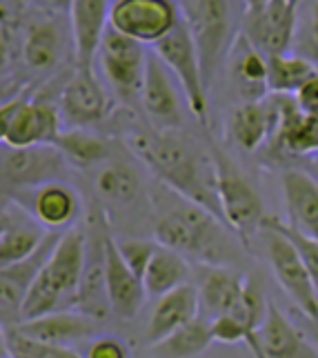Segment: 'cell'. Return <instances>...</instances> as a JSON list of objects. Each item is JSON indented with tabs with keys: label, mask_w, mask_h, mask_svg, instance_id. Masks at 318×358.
Returning a JSON list of instances; mask_svg holds the SVG:
<instances>
[{
	"label": "cell",
	"mask_w": 318,
	"mask_h": 358,
	"mask_svg": "<svg viewBox=\"0 0 318 358\" xmlns=\"http://www.w3.org/2000/svg\"><path fill=\"white\" fill-rule=\"evenodd\" d=\"M294 103L303 114L318 118V71L301 85L298 92L294 94Z\"/></svg>",
	"instance_id": "40"
},
{
	"label": "cell",
	"mask_w": 318,
	"mask_h": 358,
	"mask_svg": "<svg viewBox=\"0 0 318 358\" xmlns=\"http://www.w3.org/2000/svg\"><path fill=\"white\" fill-rule=\"evenodd\" d=\"M243 289H245V280L238 274L225 267L212 265L201 280L198 301L212 316L227 314L234 310V305L243 296Z\"/></svg>",
	"instance_id": "30"
},
{
	"label": "cell",
	"mask_w": 318,
	"mask_h": 358,
	"mask_svg": "<svg viewBox=\"0 0 318 358\" xmlns=\"http://www.w3.org/2000/svg\"><path fill=\"white\" fill-rule=\"evenodd\" d=\"M291 3H296V5H298V3H301V0H291Z\"/></svg>",
	"instance_id": "50"
},
{
	"label": "cell",
	"mask_w": 318,
	"mask_h": 358,
	"mask_svg": "<svg viewBox=\"0 0 318 358\" xmlns=\"http://www.w3.org/2000/svg\"><path fill=\"white\" fill-rule=\"evenodd\" d=\"M11 58V22L0 18V71L9 65Z\"/></svg>",
	"instance_id": "42"
},
{
	"label": "cell",
	"mask_w": 318,
	"mask_h": 358,
	"mask_svg": "<svg viewBox=\"0 0 318 358\" xmlns=\"http://www.w3.org/2000/svg\"><path fill=\"white\" fill-rule=\"evenodd\" d=\"M45 14H56V16H67L69 14V7H71V0H34Z\"/></svg>",
	"instance_id": "45"
},
{
	"label": "cell",
	"mask_w": 318,
	"mask_h": 358,
	"mask_svg": "<svg viewBox=\"0 0 318 358\" xmlns=\"http://www.w3.org/2000/svg\"><path fill=\"white\" fill-rule=\"evenodd\" d=\"M85 261L87 236L76 227L60 231L24 296L22 320L76 307Z\"/></svg>",
	"instance_id": "2"
},
{
	"label": "cell",
	"mask_w": 318,
	"mask_h": 358,
	"mask_svg": "<svg viewBox=\"0 0 318 358\" xmlns=\"http://www.w3.org/2000/svg\"><path fill=\"white\" fill-rule=\"evenodd\" d=\"M103 261H105V289L109 301V312L118 318H133L145 303V287L140 276L122 258L114 236L103 234Z\"/></svg>",
	"instance_id": "13"
},
{
	"label": "cell",
	"mask_w": 318,
	"mask_h": 358,
	"mask_svg": "<svg viewBox=\"0 0 318 358\" xmlns=\"http://www.w3.org/2000/svg\"><path fill=\"white\" fill-rule=\"evenodd\" d=\"M60 116L71 127H89L109 116L112 101L105 85L96 76L94 65L78 67L60 92Z\"/></svg>",
	"instance_id": "11"
},
{
	"label": "cell",
	"mask_w": 318,
	"mask_h": 358,
	"mask_svg": "<svg viewBox=\"0 0 318 358\" xmlns=\"http://www.w3.org/2000/svg\"><path fill=\"white\" fill-rule=\"evenodd\" d=\"M154 54L163 60V65L171 71L174 80L180 85L185 103L189 112L198 118L207 120V80L203 63L198 56V47L189 31V24L185 14L178 20V24L161 41L154 43Z\"/></svg>",
	"instance_id": "6"
},
{
	"label": "cell",
	"mask_w": 318,
	"mask_h": 358,
	"mask_svg": "<svg viewBox=\"0 0 318 358\" xmlns=\"http://www.w3.org/2000/svg\"><path fill=\"white\" fill-rule=\"evenodd\" d=\"M5 345L9 356L20 358H73L78 352L73 348H58V345L45 343L36 336L24 334L18 325L5 327Z\"/></svg>",
	"instance_id": "35"
},
{
	"label": "cell",
	"mask_w": 318,
	"mask_h": 358,
	"mask_svg": "<svg viewBox=\"0 0 318 358\" xmlns=\"http://www.w3.org/2000/svg\"><path fill=\"white\" fill-rule=\"evenodd\" d=\"M318 69L294 52L267 56V92L280 96H294L301 85L312 78Z\"/></svg>",
	"instance_id": "32"
},
{
	"label": "cell",
	"mask_w": 318,
	"mask_h": 358,
	"mask_svg": "<svg viewBox=\"0 0 318 358\" xmlns=\"http://www.w3.org/2000/svg\"><path fill=\"white\" fill-rule=\"evenodd\" d=\"M189 278V263L180 252L158 243L154 256L143 271V287L150 296H163L171 289L185 285Z\"/></svg>",
	"instance_id": "28"
},
{
	"label": "cell",
	"mask_w": 318,
	"mask_h": 358,
	"mask_svg": "<svg viewBox=\"0 0 318 358\" xmlns=\"http://www.w3.org/2000/svg\"><path fill=\"white\" fill-rule=\"evenodd\" d=\"M263 227H274V229H278V231H283L285 236L294 243V247H296V252H298V256H301L303 265L308 267L310 276H312V280H314V285H316V289H318V241H314V238H310V236H305V234H301V231H296V229H291L287 223H283V220H278V218H274V216H267V218H265V223H263Z\"/></svg>",
	"instance_id": "37"
},
{
	"label": "cell",
	"mask_w": 318,
	"mask_h": 358,
	"mask_svg": "<svg viewBox=\"0 0 318 358\" xmlns=\"http://www.w3.org/2000/svg\"><path fill=\"white\" fill-rule=\"evenodd\" d=\"M94 320L92 316L82 312L60 310L52 314H43L36 318H24L16 323L24 334L36 336L45 343L58 345V348H71L73 343H80L85 338L94 336Z\"/></svg>",
	"instance_id": "25"
},
{
	"label": "cell",
	"mask_w": 318,
	"mask_h": 358,
	"mask_svg": "<svg viewBox=\"0 0 318 358\" xmlns=\"http://www.w3.org/2000/svg\"><path fill=\"white\" fill-rule=\"evenodd\" d=\"M189 31L198 47L205 80L210 83L220 56L231 43V7L229 0H191L185 14Z\"/></svg>",
	"instance_id": "10"
},
{
	"label": "cell",
	"mask_w": 318,
	"mask_h": 358,
	"mask_svg": "<svg viewBox=\"0 0 318 358\" xmlns=\"http://www.w3.org/2000/svg\"><path fill=\"white\" fill-rule=\"evenodd\" d=\"M76 307L92 318H103L109 314V301L105 289V261H103V234L98 238H87V261H85L78 303Z\"/></svg>",
	"instance_id": "27"
},
{
	"label": "cell",
	"mask_w": 318,
	"mask_h": 358,
	"mask_svg": "<svg viewBox=\"0 0 318 358\" xmlns=\"http://www.w3.org/2000/svg\"><path fill=\"white\" fill-rule=\"evenodd\" d=\"M67 163L54 145H29L0 150V207L16 203L45 182L63 180Z\"/></svg>",
	"instance_id": "4"
},
{
	"label": "cell",
	"mask_w": 318,
	"mask_h": 358,
	"mask_svg": "<svg viewBox=\"0 0 318 358\" xmlns=\"http://www.w3.org/2000/svg\"><path fill=\"white\" fill-rule=\"evenodd\" d=\"M24 87H27V83L24 80H18V78H3L0 80V105L7 103L9 98H14L16 94H20Z\"/></svg>",
	"instance_id": "44"
},
{
	"label": "cell",
	"mask_w": 318,
	"mask_h": 358,
	"mask_svg": "<svg viewBox=\"0 0 318 358\" xmlns=\"http://www.w3.org/2000/svg\"><path fill=\"white\" fill-rule=\"evenodd\" d=\"M272 145L285 156H318V118L303 114L294 96H280V116Z\"/></svg>",
	"instance_id": "21"
},
{
	"label": "cell",
	"mask_w": 318,
	"mask_h": 358,
	"mask_svg": "<svg viewBox=\"0 0 318 358\" xmlns=\"http://www.w3.org/2000/svg\"><path fill=\"white\" fill-rule=\"evenodd\" d=\"M243 3H245V9H247V11H256V9L265 7L269 0H243Z\"/></svg>",
	"instance_id": "46"
},
{
	"label": "cell",
	"mask_w": 318,
	"mask_h": 358,
	"mask_svg": "<svg viewBox=\"0 0 318 358\" xmlns=\"http://www.w3.org/2000/svg\"><path fill=\"white\" fill-rule=\"evenodd\" d=\"M296 9L291 0H269L256 11L245 16V36L261 49L265 56L291 52L294 31H296Z\"/></svg>",
	"instance_id": "12"
},
{
	"label": "cell",
	"mask_w": 318,
	"mask_h": 358,
	"mask_svg": "<svg viewBox=\"0 0 318 358\" xmlns=\"http://www.w3.org/2000/svg\"><path fill=\"white\" fill-rule=\"evenodd\" d=\"M298 7H303V16H298L296 9V31H294L291 52L318 69V0H301Z\"/></svg>",
	"instance_id": "36"
},
{
	"label": "cell",
	"mask_w": 318,
	"mask_h": 358,
	"mask_svg": "<svg viewBox=\"0 0 318 358\" xmlns=\"http://www.w3.org/2000/svg\"><path fill=\"white\" fill-rule=\"evenodd\" d=\"M287 225L318 241V182L301 169H289L280 178Z\"/></svg>",
	"instance_id": "22"
},
{
	"label": "cell",
	"mask_w": 318,
	"mask_h": 358,
	"mask_svg": "<svg viewBox=\"0 0 318 358\" xmlns=\"http://www.w3.org/2000/svg\"><path fill=\"white\" fill-rule=\"evenodd\" d=\"M71 43V27L63 24V16L47 14L38 20L29 22L24 31L20 54L24 65L34 71L56 69L65 60Z\"/></svg>",
	"instance_id": "15"
},
{
	"label": "cell",
	"mask_w": 318,
	"mask_h": 358,
	"mask_svg": "<svg viewBox=\"0 0 318 358\" xmlns=\"http://www.w3.org/2000/svg\"><path fill=\"white\" fill-rule=\"evenodd\" d=\"M180 18L176 0H114L109 9V27L143 45L158 43Z\"/></svg>",
	"instance_id": "8"
},
{
	"label": "cell",
	"mask_w": 318,
	"mask_h": 358,
	"mask_svg": "<svg viewBox=\"0 0 318 358\" xmlns=\"http://www.w3.org/2000/svg\"><path fill=\"white\" fill-rule=\"evenodd\" d=\"M280 116V96H263L245 101L229 118V136L243 152H256L272 141Z\"/></svg>",
	"instance_id": "17"
},
{
	"label": "cell",
	"mask_w": 318,
	"mask_h": 358,
	"mask_svg": "<svg viewBox=\"0 0 318 358\" xmlns=\"http://www.w3.org/2000/svg\"><path fill=\"white\" fill-rule=\"evenodd\" d=\"M11 223V216L9 214H5V207H0V234L5 231V227Z\"/></svg>",
	"instance_id": "47"
},
{
	"label": "cell",
	"mask_w": 318,
	"mask_h": 358,
	"mask_svg": "<svg viewBox=\"0 0 318 358\" xmlns=\"http://www.w3.org/2000/svg\"><path fill=\"white\" fill-rule=\"evenodd\" d=\"M87 354H89V358H125L129 352L118 338L107 336V338H98Z\"/></svg>",
	"instance_id": "41"
},
{
	"label": "cell",
	"mask_w": 318,
	"mask_h": 358,
	"mask_svg": "<svg viewBox=\"0 0 318 358\" xmlns=\"http://www.w3.org/2000/svg\"><path fill=\"white\" fill-rule=\"evenodd\" d=\"M259 356L269 358H294V356H316L314 345L305 341V336L294 327L291 320L278 310L274 303H267L265 318L256 331Z\"/></svg>",
	"instance_id": "24"
},
{
	"label": "cell",
	"mask_w": 318,
	"mask_h": 358,
	"mask_svg": "<svg viewBox=\"0 0 318 358\" xmlns=\"http://www.w3.org/2000/svg\"><path fill=\"white\" fill-rule=\"evenodd\" d=\"M31 3L34 0H0V18L11 22L14 18H18V14H22V9Z\"/></svg>",
	"instance_id": "43"
},
{
	"label": "cell",
	"mask_w": 318,
	"mask_h": 358,
	"mask_svg": "<svg viewBox=\"0 0 318 358\" xmlns=\"http://www.w3.org/2000/svg\"><path fill=\"white\" fill-rule=\"evenodd\" d=\"M138 101L147 118L158 129H176L180 125L182 112H180V98L174 85V76H171V71L163 65V60L154 52L147 56V67H145Z\"/></svg>",
	"instance_id": "14"
},
{
	"label": "cell",
	"mask_w": 318,
	"mask_h": 358,
	"mask_svg": "<svg viewBox=\"0 0 318 358\" xmlns=\"http://www.w3.org/2000/svg\"><path fill=\"white\" fill-rule=\"evenodd\" d=\"M112 0H71L69 27L73 43V60L78 67H89L96 60L98 45L109 27Z\"/></svg>",
	"instance_id": "20"
},
{
	"label": "cell",
	"mask_w": 318,
	"mask_h": 358,
	"mask_svg": "<svg viewBox=\"0 0 318 358\" xmlns=\"http://www.w3.org/2000/svg\"><path fill=\"white\" fill-rule=\"evenodd\" d=\"M22 196H31L29 214L36 223L49 231H63L73 227L82 214V201L78 192L63 180L45 182Z\"/></svg>",
	"instance_id": "19"
},
{
	"label": "cell",
	"mask_w": 318,
	"mask_h": 358,
	"mask_svg": "<svg viewBox=\"0 0 318 358\" xmlns=\"http://www.w3.org/2000/svg\"><path fill=\"white\" fill-rule=\"evenodd\" d=\"M54 147L63 154L65 163L76 169H89L109 158V143L87 127L63 129L56 136Z\"/></svg>",
	"instance_id": "29"
},
{
	"label": "cell",
	"mask_w": 318,
	"mask_h": 358,
	"mask_svg": "<svg viewBox=\"0 0 318 358\" xmlns=\"http://www.w3.org/2000/svg\"><path fill=\"white\" fill-rule=\"evenodd\" d=\"M96 189L107 201L116 205H131L138 201L143 192V182L136 169L129 165H105L96 176Z\"/></svg>",
	"instance_id": "34"
},
{
	"label": "cell",
	"mask_w": 318,
	"mask_h": 358,
	"mask_svg": "<svg viewBox=\"0 0 318 358\" xmlns=\"http://www.w3.org/2000/svg\"><path fill=\"white\" fill-rule=\"evenodd\" d=\"M45 236H47V231H43L38 225L16 223V220L11 218V223L0 234V269L29 258L43 245Z\"/></svg>",
	"instance_id": "33"
},
{
	"label": "cell",
	"mask_w": 318,
	"mask_h": 358,
	"mask_svg": "<svg viewBox=\"0 0 318 358\" xmlns=\"http://www.w3.org/2000/svg\"><path fill=\"white\" fill-rule=\"evenodd\" d=\"M231 83L245 101L267 96V56L245 34H236L229 43Z\"/></svg>",
	"instance_id": "23"
},
{
	"label": "cell",
	"mask_w": 318,
	"mask_h": 358,
	"mask_svg": "<svg viewBox=\"0 0 318 358\" xmlns=\"http://www.w3.org/2000/svg\"><path fill=\"white\" fill-rule=\"evenodd\" d=\"M214 343L212 338V327L203 318H191L187 323H182L178 329H174L165 338L156 341L150 345V352L156 356H198L203 354L210 345Z\"/></svg>",
	"instance_id": "31"
},
{
	"label": "cell",
	"mask_w": 318,
	"mask_h": 358,
	"mask_svg": "<svg viewBox=\"0 0 318 358\" xmlns=\"http://www.w3.org/2000/svg\"><path fill=\"white\" fill-rule=\"evenodd\" d=\"M0 356H9L7 345H5V327L3 325H0Z\"/></svg>",
	"instance_id": "48"
},
{
	"label": "cell",
	"mask_w": 318,
	"mask_h": 358,
	"mask_svg": "<svg viewBox=\"0 0 318 358\" xmlns=\"http://www.w3.org/2000/svg\"><path fill=\"white\" fill-rule=\"evenodd\" d=\"M214 171H216V201L220 220L236 231V236L247 245L254 234H259L265 223V205L259 192L252 187L240 171L231 165V160L223 152H214Z\"/></svg>",
	"instance_id": "5"
},
{
	"label": "cell",
	"mask_w": 318,
	"mask_h": 358,
	"mask_svg": "<svg viewBox=\"0 0 318 358\" xmlns=\"http://www.w3.org/2000/svg\"><path fill=\"white\" fill-rule=\"evenodd\" d=\"M118 243V250L125 258V263L136 271L138 276H143V271L150 263V258L154 256L158 241H138V238H131V241H116Z\"/></svg>",
	"instance_id": "39"
},
{
	"label": "cell",
	"mask_w": 318,
	"mask_h": 358,
	"mask_svg": "<svg viewBox=\"0 0 318 358\" xmlns=\"http://www.w3.org/2000/svg\"><path fill=\"white\" fill-rule=\"evenodd\" d=\"M198 292L191 285H180L176 289H171L163 296H158V303L154 305L150 325H147V338L150 345L165 338L174 329H178L182 323L198 316Z\"/></svg>",
	"instance_id": "26"
},
{
	"label": "cell",
	"mask_w": 318,
	"mask_h": 358,
	"mask_svg": "<svg viewBox=\"0 0 318 358\" xmlns=\"http://www.w3.org/2000/svg\"><path fill=\"white\" fill-rule=\"evenodd\" d=\"M269 234L267 241V261L274 271L280 289L287 294V299L298 307L301 314L318 323V289L310 276L308 267L303 265L301 256L294 243L283 231L274 227H263Z\"/></svg>",
	"instance_id": "9"
},
{
	"label": "cell",
	"mask_w": 318,
	"mask_h": 358,
	"mask_svg": "<svg viewBox=\"0 0 318 358\" xmlns=\"http://www.w3.org/2000/svg\"><path fill=\"white\" fill-rule=\"evenodd\" d=\"M210 327H212V338H214V343H223V345L245 343L254 352V356H256V338L250 334V329L245 327L234 314L227 312V314L214 316V323H210Z\"/></svg>",
	"instance_id": "38"
},
{
	"label": "cell",
	"mask_w": 318,
	"mask_h": 358,
	"mask_svg": "<svg viewBox=\"0 0 318 358\" xmlns=\"http://www.w3.org/2000/svg\"><path fill=\"white\" fill-rule=\"evenodd\" d=\"M60 231H47L43 245L29 258L0 269V325L9 327L22 320V303L29 292L31 280L38 274L41 265L52 252Z\"/></svg>",
	"instance_id": "16"
},
{
	"label": "cell",
	"mask_w": 318,
	"mask_h": 358,
	"mask_svg": "<svg viewBox=\"0 0 318 358\" xmlns=\"http://www.w3.org/2000/svg\"><path fill=\"white\" fill-rule=\"evenodd\" d=\"M127 143L167 187L220 218L212 156H205L189 138L174 129L136 131Z\"/></svg>",
	"instance_id": "1"
},
{
	"label": "cell",
	"mask_w": 318,
	"mask_h": 358,
	"mask_svg": "<svg viewBox=\"0 0 318 358\" xmlns=\"http://www.w3.org/2000/svg\"><path fill=\"white\" fill-rule=\"evenodd\" d=\"M218 220L220 218L210 209L187 201V205L163 214L154 234L158 243L180 252L182 256L216 265L225 256V236Z\"/></svg>",
	"instance_id": "3"
},
{
	"label": "cell",
	"mask_w": 318,
	"mask_h": 358,
	"mask_svg": "<svg viewBox=\"0 0 318 358\" xmlns=\"http://www.w3.org/2000/svg\"><path fill=\"white\" fill-rule=\"evenodd\" d=\"M314 350L318 352V329H314Z\"/></svg>",
	"instance_id": "49"
},
{
	"label": "cell",
	"mask_w": 318,
	"mask_h": 358,
	"mask_svg": "<svg viewBox=\"0 0 318 358\" xmlns=\"http://www.w3.org/2000/svg\"><path fill=\"white\" fill-rule=\"evenodd\" d=\"M63 131V116L54 103L24 98L11 120L3 145L29 147V145H54L56 136Z\"/></svg>",
	"instance_id": "18"
},
{
	"label": "cell",
	"mask_w": 318,
	"mask_h": 358,
	"mask_svg": "<svg viewBox=\"0 0 318 358\" xmlns=\"http://www.w3.org/2000/svg\"><path fill=\"white\" fill-rule=\"evenodd\" d=\"M145 47L147 45L129 38L125 34H118L112 27H107L101 45H98L96 58L103 78L107 80L109 90H114V94L125 103L138 101L140 96L147 56H150Z\"/></svg>",
	"instance_id": "7"
}]
</instances>
